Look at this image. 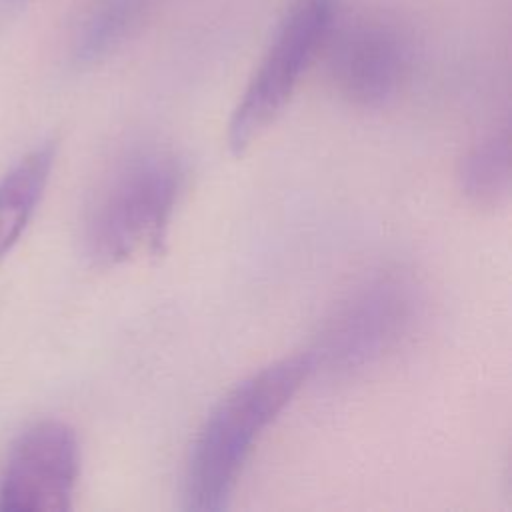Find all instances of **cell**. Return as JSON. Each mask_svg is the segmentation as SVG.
I'll return each mask as SVG.
<instances>
[{"mask_svg":"<svg viewBox=\"0 0 512 512\" xmlns=\"http://www.w3.org/2000/svg\"><path fill=\"white\" fill-rule=\"evenodd\" d=\"M462 194L476 206H498L510 190L508 124L480 136L464 154L458 170Z\"/></svg>","mask_w":512,"mask_h":512,"instance_id":"9","label":"cell"},{"mask_svg":"<svg viewBox=\"0 0 512 512\" xmlns=\"http://www.w3.org/2000/svg\"><path fill=\"white\" fill-rule=\"evenodd\" d=\"M78 474L80 444L76 432L62 420L34 422L10 448L0 480V510H70Z\"/></svg>","mask_w":512,"mask_h":512,"instance_id":"6","label":"cell"},{"mask_svg":"<svg viewBox=\"0 0 512 512\" xmlns=\"http://www.w3.org/2000/svg\"><path fill=\"white\" fill-rule=\"evenodd\" d=\"M158 0H82L70 26V54L90 66L112 54L146 20Z\"/></svg>","mask_w":512,"mask_h":512,"instance_id":"7","label":"cell"},{"mask_svg":"<svg viewBox=\"0 0 512 512\" xmlns=\"http://www.w3.org/2000/svg\"><path fill=\"white\" fill-rule=\"evenodd\" d=\"M340 12L342 0L290 2L232 112L228 146L234 154H242L286 108Z\"/></svg>","mask_w":512,"mask_h":512,"instance_id":"4","label":"cell"},{"mask_svg":"<svg viewBox=\"0 0 512 512\" xmlns=\"http://www.w3.org/2000/svg\"><path fill=\"white\" fill-rule=\"evenodd\" d=\"M312 372L310 350L286 356L238 382L214 406L190 450L184 476L188 510L220 512L228 506L260 436Z\"/></svg>","mask_w":512,"mask_h":512,"instance_id":"1","label":"cell"},{"mask_svg":"<svg viewBox=\"0 0 512 512\" xmlns=\"http://www.w3.org/2000/svg\"><path fill=\"white\" fill-rule=\"evenodd\" d=\"M54 166V144L46 142L20 158L0 180V264L28 226Z\"/></svg>","mask_w":512,"mask_h":512,"instance_id":"8","label":"cell"},{"mask_svg":"<svg viewBox=\"0 0 512 512\" xmlns=\"http://www.w3.org/2000/svg\"><path fill=\"white\" fill-rule=\"evenodd\" d=\"M420 298L400 270H378L356 282L330 310L314 344V370L346 378L394 354L414 330Z\"/></svg>","mask_w":512,"mask_h":512,"instance_id":"3","label":"cell"},{"mask_svg":"<svg viewBox=\"0 0 512 512\" xmlns=\"http://www.w3.org/2000/svg\"><path fill=\"white\" fill-rule=\"evenodd\" d=\"M26 4L28 0H0V24L14 18Z\"/></svg>","mask_w":512,"mask_h":512,"instance_id":"10","label":"cell"},{"mask_svg":"<svg viewBox=\"0 0 512 512\" xmlns=\"http://www.w3.org/2000/svg\"><path fill=\"white\" fill-rule=\"evenodd\" d=\"M184 170L166 150L148 148L122 158L102 180L84 224L88 258L116 266L134 256L156 252L168 232Z\"/></svg>","mask_w":512,"mask_h":512,"instance_id":"2","label":"cell"},{"mask_svg":"<svg viewBox=\"0 0 512 512\" xmlns=\"http://www.w3.org/2000/svg\"><path fill=\"white\" fill-rule=\"evenodd\" d=\"M322 50L330 82L354 106L382 108L396 98L406 80V42L382 18H352L340 12Z\"/></svg>","mask_w":512,"mask_h":512,"instance_id":"5","label":"cell"}]
</instances>
